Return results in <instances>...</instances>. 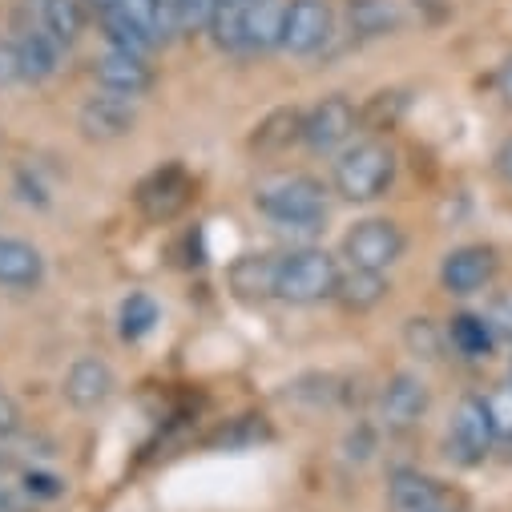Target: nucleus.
<instances>
[{
    "label": "nucleus",
    "mask_w": 512,
    "mask_h": 512,
    "mask_svg": "<svg viewBox=\"0 0 512 512\" xmlns=\"http://www.w3.org/2000/svg\"><path fill=\"white\" fill-rule=\"evenodd\" d=\"M254 210L283 230H315L327 222V190L307 174H283L254 190Z\"/></svg>",
    "instance_id": "1"
},
{
    "label": "nucleus",
    "mask_w": 512,
    "mask_h": 512,
    "mask_svg": "<svg viewBox=\"0 0 512 512\" xmlns=\"http://www.w3.org/2000/svg\"><path fill=\"white\" fill-rule=\"evenodd\" d=\"M339 198L347 202H375L388 194V186L396 182V154L388 142L379 138H363L355 146H343V154L335 158V174H331Z\"/></svg>",
    "instance_id": "2"
},
{
    "label": "nucleus",
    "mask_w": 512,
    "mask_h": 512,
    "mask_svg": "<svg viewBox=\"0 0 512 512\" xmlns=\"http://www.w3.org/2000/svg\"><path fill=\"white\" fill-rule=\"evenodd\" d=\"M339 283V263L319 246H299L279 254V271H275V299L307 307V303H323L335 295Z\"/></svg>",
    "instance_id": "3"
},
{
    "label": "nucleus",
    "mask_w": 512,
    "mask_h": 512,
    "mask_svg": "<svg viewBox=\"0 0 512 512\" xmlns=\"http://www.w3.org/2000/svg\"><path fill=\"white\" fill-rule=\"evenodd\" d=\"M404 246H408V238H404L400 222H392V218H363V222H355L343 234V259H347V267H363V271L388 275L404 259Z\"/></svg>",
    "instance_id": "4"
},
{
    "label": "nucleus",
    "mask_w": 512,
    "mask_h": 512,
    "mask_svg": "<svg viewBox=\"0 0 512 512\" xmlns=\"http://www.w3.org/2000/svg\"><path fill=\"white\" fill-rule=\"evenodd\" d=\"M359 130V109L351 97L331 93L319 105H311L303 113V146L311 154H335L351 142V134Z\"/></svg>",
    "instance_id": "5"
},
{
    "label": "nucleus",
    "mask_w": 512,
    "mask_h": 512,
    "mask_svg": "<svg viewBox=\"0 0 512 512\" xmlns=\"http://www.w3.org/2000/svg\"><path fill=\"white\" fill-rule=\"evenodd\" d=\"M496 436H492V424H488V412H484V400L480 396H464L448 420V456L460 464V468H476L488 460Z\"/></svg>",
    "instance_id": "6"
},
{
    "label": "nucleus",
    "mask_w": 512,
    "mask_h": 512,
    "mask_svg": "<svg viewBox=\"0 0 512 512\" xmlns=\"http://www.w3.org/2000/svg\"><path fill=\"white\" fill-rule=\"evenodd\" d=\"M190 194H194L190 170H186L182 162H166V166H158L150 178H142L134 202H138V210H142L150 222H170V218H178V214L190 206Z\"/></svg>",
    "instance_id": "7"
},
{
    "label": "nucleus",
    "mask_w": 512,
    "mask_h": 512,
    "mask_svg": "<svg viewBox=\"0 0 512 512\" xmlns=\"http://www.w3.org/2000/svg\"><path fill=\"white\" fill-rule=\"evenodd\" d=\"M331 37H335V9L327 5V0H287L283 45L279 49H287L295 57H311Z\"/></svg>",
    "instance_id": "8"
},
{
    "label": "nucleus",
    "mask_w": 512,
    "mask_h": 512,
    "mask_svg": "<svg viewBox=\"0 0 512 512\" xmlns=\"http://www.w3.org/2000/svg\"><path fill=\"white\" fill-rule=\"evenodd\" d=\"M496 271H500V259L492 246H480V242L456 246L440 263V287L456 299H468V295H480L484 287H492Z\"/></svg>",
    "instance_id": "9"
},
{
    "label": "nucleus",
    "mask_w": 512,
    "mask_h": 512,
    "mask_svg": "<svg viewBox=\"0 0 512 512\" xmlns=\"http://www.w3.org/2000/svg\"><path fill=\"white\" fill-rule=\"evenodd\" d=\"M428 404H432L428 383L412 371H400L379 392V424L388 432H412L428 416Z\"/></svg>",
    "instance_id": "10"
},
{
    "label": "nucleus",
    "mask_w": 512,
    "mask_h": 512,
    "mask_svg": "<svg viewBox=\"0 0 512 512\" xmlns=\"http://www.w3.org/2000/svg\"><path fill=\"white\" fill-rule=\"evenodd\" d=\"M77 125H81V134H85L89 142H117V138H125V134H134L138 109H134L130 97H117V93L97 89L93 97L81 101Z\"/></svg>",
    "instance_id": "11"
},
{
    "label": "nucleus",
    "mask_w": 512,
    "mask_h": 512,
    "mask_svg": "<svg viewBox=\"0 0 512 512\" xmlns=\"http://www.w3.org/2000/svg\"><path fill=\"white\" fill-rule=\"evenodd\" d=\"M93 81L97 89L105 93H117V97H146L154 89V65L150 57H134V53H117V49H105L97 61H93Z\"/></svg>",
    "instance_id": "12"
},
{
    "label": "nucleus",
    "mask_w": 512,
    "mask_h": 512,
    "mask_svg": "<svg viewBox=\"0 0 512 512\" xmlns=\"http://www.w3.org/2000/svg\"><path fill=\"white\" fill-rule=\"evenodd\" d=\"M388 504H392V512H440V508H448V492L428 472L396 468L388 480Z\"/></svg>",
    "instance_id": "13"
},
{
    "label": "nucleus",
    "mask_w": 512,
    "mask_h": 512,
    "mask_svg": "<svg viewBox=\"0 0 512 512\" xmlns=\"http://www.w3.org/2000/svg\"><path fill=\"white\" fill-rule=\"evenodd\" d=\"M109 396H113V371H109L105 359L85 355V359H77V363L69 367V375H65V400H69L77 412H93V408H101Z\"/></svg>",
    "instance_id": "14"
},
{
    "label": "nucleus",
    "mask_w": 512,
    "mask_h": 512,
    "mask_svg": "<svg viewBox=\"0 0 512 512\" xmlns=\"http://www.w3.org/2000/svg\"><path fill=\"white\" fill-rule=\"evenodd\" d=\"M45 279L41 250L25 238H0V287L9 291H33Z\"/></svg>",
    "instance_id": "15"
},
{
    "label": "nucleus",
    "mask_w": 512,
    "mask_h": 512,
    "mask_svg": "<svg viewBox=\"0 0 512 512\" xmlns=\"http://www.w3.org/2000/svg\"><path fill=\"white\" fill-rule=\"evenodd\" d=\"M295 142H303V109L299 105H283L271 109L250 134V150L259 158H275L283 150H291Z\"/></svg>",
    "instance_id": "16"
},
{
    "label": "nucleus",
    "mask_w": 512,
    "mask_h": 512,
    "mask_svg": "<svg viewBox=\"0 0 512 512\" xmlns=\"http://www.w3.org/2000/svg\"><path fill=\"white\" fill-rule=\"evenodd\" d=\"M388 291H392L388 275L363 271V267H347V271H339V283H335V295H331V299H335L343 311L363 315V311H371V307H379L383 299H388Z\"/></svg>",
    "instance_id": "17"
},
{
    "label": "nucleus",
    "mask_w": 512,
    "mask_h": 512,
    "mask_svg": "<svg viewBox=\"0 0 512 512\" xmlns=\"http://www.w3.org/2000/svg\"><path fill=\"white\" fill-rule=\"evenodd\" d=\"M275 271H279V254H242L230 267V287L246 303L275 299Z\"/></svg>",
    "instance_id": "18"
},
{
    "label": "nucleus",
    "mask_w": 512,
    "mask_h": 512,
    "mask_svg": "<svg viewBox=\"0 0 512 512\" xmlns=\"http://www.w3.org/2000/svg\"><path fill=\"white\" fill-rule=\"evenodd\" d=\"M17 61H21V81H33V85H41V81H49L53 73H57V65H61V45L37 25V29H25L17 41Z\"/></svg>",
    "instance_id": "19"
},
{
    "label": "nucleus",
    "mask_w": 512,
    "mask_h": 512,
    "mask_svg": "<svg viewBox=\"0 0 512 512\" xmlns=\"http://www.w3.org/2000/svg\"><path fill=\"white\" fill-rule=\"evenodd\" d=\"M283 13L287 0H259L246 17V33H242V53H271L283 45Z\"/></svg>",
    "instance_id": "20"
},
{
    "label": "nucleus",
    "mask_w": 512,
    "mask_h": 512,
    "mask_svg": "<svg viewBox=\"0 0 512 512\" xmlns=\"http://www.w3.org/2000/svg\"><path fill=\"white\" fill-rule=\"evenodd\" d=\"M444 335H448V347L456 355H464V359H488L496 351V331L488 327L484 315H472V311L452 315L448 327H444Z\"/></svg>",
    "instance_id": "21"
},
{
    "label": "nucleus",
    "mask_w": 512,
    "mask_h": 512,
    "mask_svg": "<svg viewBox=\"0 0 512 512\" xmlns=\"http://www.w3.org/2000/svg\"><path fill=\"white\" fill-rule=\"evenodd\" d=\"M347 25L355 37H388L404 25L396 0H347Z\"/></svg>",
    "instance_id": "22"
},
{
    "label": "nucleus",
    "mask_w": 512,
    "mask_h": 512,
    "mask_svg": "<svg viewBox=\"0 0 512 512\" xmlns=\"http://www.w3.org/2000/svg\"><path fill=\"white\" fill-rule=\"evenodd\" d=\"M89 25V9L85 0H41V29L61 45H77V37L85 33Z\"/></svg>",
    "instance_id": "23"
},
{
    "label": "nucleus",
    "mask_w": 512,
    "mask_h": 512,
    "mask_svg": "<svg viewBox=\"0 0 512 512\" xmlns=\"http://www.w3.org/2000/svg\"><path fill=\"white\" fill-rule=\"evenodd\" d=\"M259 0H218L214 17H210V41L226 53H242V33H246V17Z\"/></svg>",
    "instance_id": "24"
},
{
    "label": "nucleus",
    "mask_w": 512,
    "mask_h": 512,
    "mask_svg": "<svg viewBox=\"0 0 512 512\" xmlns=\"http://www.w3.org/2000/svg\"><path fill=\"white\" fill-rule=\"evenodd\" d=\"M404 343H408V351H412L416 359L436 363V359H444L448 335H444V327L432 323V319H408V327H404Z\"/></svg>",
    "instance_id": "25"
},
{
    "label": "nucleus",
    "mask_w": 512,
    "mask_h": 512,
    "mask_svg": "<svg viewBox=\"0 0 512 512\" xmlns=\"http://www.w3.org/2000/svg\"><path fill=\"white\" fill-rule=\"evenodd\" d=\"M117 323H121V339H146L150 331H154V323H158V303L150 299V295H130L121 303V315H117Z\"/></svg>",
    "instance_id": "26"
},
{
    "label": "nucleus",
    "mask_w": 512,
    "mask_h": 512,
    "mask_svg": "<svg viewBox=\"0 0 512 512\" xmlns=\"http://www.w3.org/2000/svg\"><path fill=\"white\" fill-rule=\"evenodd\" d=\"M484 412H488V424H492V436L512 444V379L496 383V388L484 396Z\"/></svg>",
    "instance_id": "27"
},
{
    "label": "nucleus",
    "mask_w": 512,
    "mask_h": 512,
    "mask_svg": "<svg viewBox=\"0 0 512 512\" xmlns=\"http://www.w3.org/2000/svg\"><path fill=\"white\" fill-rule=\"evenodd\" d=\"M117 5L142 33H150L158 41V0H117Z\"/></svg>",
    "instance_id": "28"
},
{
    "label": "nucleus",
    "mask_w": 512,
    "mask_h": 512,
    "mask_svg": "<svg viewBox=\"0 0 512 512\" xmlns=\"http://www.w3.org/2000/svg\"><path fill=\"white\" fill-rule=\"evenodd\" d=\"M186 33L182 0H158V41H178Z\"/></svg>",
    "instance_id": "29"
},
{
    "label": "nucleus",
    "mask_w": 512,
    "mask_h": 512,
    "mask_svg": "<svg viewBox=\"0 0 512 512\" xmlns=\"http://www.w3.org/2000/svg\"><path fill=\"white\" fill-rule=\"evenodd\" d=\"M484 319H488V327L496 331V339H500V335H504V339H512V287H508V291H500V295L488 303Z\"/></svg>",
    "instance_id": "30"
},
{
    "label": "nucleus",
    "mask_w": 512,
    "mask_h": 512,
    "mask_svg": "<svg viewBox=\"0 0 512 512\" xmlns=\"http://www.w3.org/2000/svg\"><path fill=\"white\" fill-rule=\"evenodd\" d=\"M214 5H218V0H182L186 33H206L210 29V17H214Z\"/></svg>",
    "instance_id": "31"
},
{
    "label": "nucleus",
    "mask_w": 512,
    "mask_h": 512,
    "mask_svg": "<svg viewBox=\"0 0 512 512\" xmlns=\"http://www.w3.org/2000/svg\"><path fill=\"white\" fill-rule=\"evenodd\" d=\"M25 492H29V496H41V500H53V496L65 492V484H61L57 476L41 472V468H29V472H25Z\"/></svg>",
    "instance_id": "32"
},
{
    "label": "nucleus",
    "mask_w": 512,
    "mask_h": 512,
    "mask_svg": "<svg viewBox=\"0 0 512 512\" xmlns=\"http://www.w3.org/2000/svg\"><path fill=\"white\" fill-rule=\"evenodd\" d=\"M21 81V61H17V45L0 41V89H9Z\"/></svg>",
    "instance_id": "33"
},
{
    "label": "nucleus",
    "mask_w": 512,
    "mask_h": 512,
    "mask_svg": "<svg viewBox=\"0 0 512 512\" xmlns=\"http://www.w3.org/2000/svg\"><path fill=\"white\" fill-rule=\"evenodd\" d=\"M17 432H21V412H17V404L9 396H0V440H9Z\"/></svg>",
    "instance_id": "34"
},
{
    "label": "nucleus",
    "mask_w": 512,
    "mask_h": 512,
    "mask_svg": "<svg viewBox=\"0 0 512 512\" xmlns=\"http://www.w3.org/2000/svg\"><path fill=\"white\" fill-rule=\"evenodd\" d=\"M492 166H496V178H500L504 186H512V134L500 142V150H496Z\"/></svg>",
    "instance_id": "35"
},
{
    "label": "nucleus",
    "mask_w": 512,
    "mask_h": 512,
    "mask_svg": "<svg viewBox=\"0 0 512 512\" xmlns=\"http://www.w3.org/2000/svg\"><path fill=\"white\" fill-rule=\"evenodd\" d=\"M496 89H500L504 105L512 109V61H504V69H500V77H496Z\"/></svg>",
    "instance_id": "36"
},
{
    "label": "nucleus",
    "mask_w": 512,
    "mask_h": 512,
    "mask_svg": "<svg viewBox=\"0 0 512 512\" xmlns=\"http://www.w3.org/2000/svg\"><path fill=\"white\" fill-rule=\"evenodd\" d=\"M0 512H25V508H21V504H17L9 492H0Z\"/></svg>",
    "instance_id": "37"
},
{
    "label": "nucleus",
    "mask_w": 512,
    "mask_h": 512,
    "mask_svg": "<svg viewBox=\"0 0 512 512\" xmlns=\"http://www.w3.org/2000/svg\"><path fill=\"white\" fill-rule=\"evenodd\" d=\"M0 492H5V464H0Z\"/></svg>",
    "instance_id": "38"
},
{
    "label": "nucleus",
    "mask_w": 512,
    "mask_h": 512,
    "mask_svg": "<svg viewBox=\"0 0 512 512\" xmlns=\"http://www.w3.org/2000/svg\"><path fill=\"white\" fill-rule=\"evenodd\" d=\"M440 512H452V508H440Z\"/></svg>",
    "instance_id": "39"
}]
</instances>
